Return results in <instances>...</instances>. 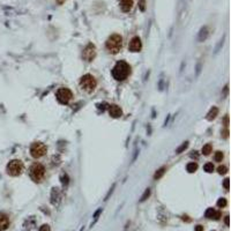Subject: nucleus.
Segmentation results:
<instances>
[{
  "instance_id": "nucleus-1",
  "label": "nucleus",
  "mask_w": 231,
  "mask_h": 231,
  "mask_svg": "<svg viewBox=\"0 0 231 231\" xmlns=\"http://www.w3.org/2000/svg\"><path fill=\"white\" fill-rule=\"evenodd\" d=\"M130 74H131V66L124 60L118 61L112 70V76L117 81L126 80L130 76Z\"/></svg>"
},
{
  "instance_id": "nucleus-2",
  "label": "nucleus",
  "mask_w": 231,
  "mask_h": 231,
  "mask_svg": "<svg viewBox=\"0 0 231 231\" xmlns=\"http://www.w3.org/2000/svg\"><path fill=\"white\" fill-rule=\"evenodd\" d=\"M106 50L110 52L111 55H117L123 47V37L118 34L111 35L105 43Z\"/></svg>"
},
{
  "instance_id": "nucleus-3",
  "label": "nucleus",
  "mask_w": 231,
  "mask_h": 231,
  "mask_svg": "<svg viewBox=\"0 0 231 231\" xmlns=\"http://www.w3.org/2000/svg\"><path fill=\"white\" fill-rule=\"evenodd\" d=\"M80 87L87 93H93L97 87V81L91 74H85L81 78Z\"/></svg>"
},
{
  "instance_id": "nucleus-4",
  "label": "nucleus",
  "mask_w": 231,
  "mask_h": 231,
  "mask_svg": "<svg viewBox=\"0 0 231 231\" xmlns=\"http://www.w3.org/2000/svg\"><path fill=\"white\" fill-rule=\"evenodd\" d=\"M31 179L35 181V183H40L43 180V178L45 176V168L40 163H35L30 166V170H29Z\"/></svg>"
},
{
  "instance_id": "nucleus-5",
  "label": "nucleus",
  "mask_w": 231,
  "mask_h": 231,
  "mask_svg": "<svg viewBox=\"0 0 231 231\" xmlns=\"http://www.w3.org/2000/svg\"><path fill=\"white\" fill-rule=\"evenodd\" d=\"M22 171H23V163L20 160H13L7 164V173L10 176H20Z\"/></svg>"
},
{
  "instance_id": "nucleus-6",
  "label": "nucleus",
  "mask_w": 231,
  "mask_h": 231,
  "mask_svg": "<svg viewBox=\"0 0 231 231\" xmlns=\"http://www.w3.org/2000/svg\"><path fill=\"white\" fill-rule=\"evenodd\" d=\"M46 150H47V148H46V146L44 143L35 142L30 147V155L34 158H40V157H43L46 154Z\"/></svg>"
},
{
  "instance_id": "nucleus-7",
  "label": "nucleus",
  "mask_w": 231,
  "mask_h": 231,
  "mask_svg": "<svg viewBox=\"0 0 231 231\" xmlns=\"http://www.w3.org/2000/svg\"><path fill=\"white\" fill-rule=\"evenodd\" d=\"M57 100L60 102L61 104H67L72 98H73V94L68 88H60L57 91Z\"/></svg>"
},
{
  "instance_id": "nucleus-8",
  "label": "nucleus",
  "mask_w": 231,
  "mask_h": 231,
  "mask_svg": "<svg viewBox=\"0 0 231 231\" xmlns=\"http://www.w3.org/2000/svg\"><path fill=\"white\" fill-rule=\"evenodd\" d=\"M82 57L85 61L90 62L96 58V47L94 44H88L85 47V50L82 52Z\"/></svg>"
},
{
  "instance_id": "nucleus-9",
  "label": "nucleus",
  "mask_w": 231,
  "mask_h": 231,
  "mask_svg": "<svg viewBox=\"0 0 231 231\" xmlns=\"http://www.w3.org/2000/svg\"><path fill=\"white\" fill-rule=\"evenodd\" d=\"M141 47H142V43H141L140 37H138V36L133 37L130 42V45H128L130 51L131 52H139L141 50Z\"/></svg>"
},
{
  "instance_id": "nucleus-10",
  "label": "nucleus",
  "mask_w": 231,
  "mask_h": 231,
  "mask_svg": "<svg viewBox=\"0 0 231 231\" xmlns=\"http://www.w3.org/2000/svg\"><path fill=\"white\" fill-rule=\"evenodd\" d=\"M9 226V217L5 213H0V231H5Z\"/></svg>"
},
{
  "instance_id": "nucleus-11",
  "label": "nucleus",
  "mask_w": 231,
  "mask_h": 231,
  "mask_svg": "<svg viewBox=\"0 0 231 231\" xmlns=\"http://www.w3.org/2000/svg\"><path fill=\"white\" fill-rule=\"evenodd\" d=\"M109 113L112 118H120L123 116V110L118 105L112 104V105H109Z\"/></svg>"
},
{
  "instance_id": "nucleus-12",
  "label": "nucleus",
  "mask_w": 231,
  "mask_h": 231,
  "mask_svg": "<svg viewBox=\"0 0 231 231\" xmlns=\"http://www.w3.org/2000/svg\"><path fill=\"white\" fill-rule=\"evenodd\" d=\"M60 202V193H59V188L53 187L51 191V203L53 206H58Z\"/></svg>"
},
{
  "instance_id": "nucleus-13",
  "label": "nucleus",
  "mask_w": 231,
  "mask_h": 231,
  "mask_svg": "<svg viewBox=\"0 0 231 231\" xmlns=\"http://www.w3.org/2000/svg\"><path fill=\"white\" fill-rule=\"evenodd\" d=\"M133 0H119V5H120V8L123 12H125V13H127V12H130V10L132 9V7H133Z\"/></svg>"
},
{
  "instance_id": "nucleus-14",
  "label": "nucleus",
  "mask_w": 231,
  "mask_h": 231,
  "mask_svg": "<svg viewBox=\"0 0 231 231\" xmlns=\"http://www.w3.org/2000/svg\"><path fill=\"white\" fill-rule=\"evenodd\" d=\"M36 224V221L34 217H29L28 220H25L23 223V231H30L31 229H34V226Z\"/></svg>"
},
{
  "instance_id": "nucleus-15",
  "label": "nucleus",
  "mask_w": 231,
  "mask_h": 231,
  "mask_svg": "<svg viewBox=\"0 0 231 231\" xmlns=\"http://www.w3.org/2000/svg\"><path fill=\"white\" fill-rule=\"evenodd\" d=\"M217 115H218V109L216 106H213L210 109V111L208 112V115H207V119L208 120H213V119H215Z\"/></svg>"
},
{
  "instance_id": "nucleus-16",
  "label": "nucleus",
  "mask_w": 231,
  "mask_h": 231,
  "mask_svg": "<svg viewBox=\"0 0 231 231\" xmlns=\"http://www.w3.org/2000/svg\"><path fill=\"white\" fill-rule=\"evenodd\" d=\"M207 36H208V28L203 27L200 30V34H199V40H201V42L205 40L207 38Z\"/></svg>"
},
{
  "instance_id": "nucleus-17",
  "label": "nucleus",
  "mask_w": 231,
  "mask_h": 231,
  "mask_svg": "<svg viewBox=\"0 0 231 231\" xmlns=\"http://www.w3.org/2000/svg\"><path fill=\"white\" fill-rule=\"evenodd\" d=\"M186 169H187V171H188L190 173H193V172H195V171L198 170V164H196L195 162H191V163L187 164Z\"/></svg>"
},
{
  "instance_id": "nucleus-18",
  "label": "nucleus",
  "mask_w": 231,
  "mask_h": 231,
  "mask_svg": "<svg viewBox=\"0 0 231 231\" xmlns=\"http://www.w3.org/2000/svg\"><path fill=\"white\" fill-rule=\"evenodd\" d=\"M165 170H166V169L164 168V166H162L161 169H158V170L155 172V175H154V179H156V180H157V179H160V178H161V177L165 173Z\"/></svg>"
},
{
  "instance_id": "nucleus-19",
  "label": "nucleus",
  "mask_w": 231,
  "mask_h": 231,
  "mask_svg": "<svg viewBox=\"0 0 231 231\" xmlns=\"http://www.w3.org/2000/svg\"><path fill=\"white\" fill-rule=\"evenodd\" d=\"M211 150H213V147H211L210 143H207V145H205V146L202 147V154L203 155L208 156L211 153Z\"/></svg>"
},
{
  "instance_id": "nucleus-20",
  "label": "nucleus",
  "mask_w": 231,
  "mask_h": 231,
  "mask_svg": "<svg viewBox=\"0 0 231 231\" xmlns=\"http://www.w3.org/2000/svg\"><path fill=\"white\" fill-rule=\"evenodd\" d=\"M216 214V210L214 209V208H208L206 210V213H205V216H206L207 218H211V220H214V216H215Z\"/></svg>"
},
{
  "instance_id": "nucleus-21",
  "label": "nucleus",
  "mask_w": 231,
  "mask_h": 231,
  "mask_svg": "<svg viewBox=\"0 0 231 231\" xmlns=\"http://www.w3.org/2000/svg\"><path fill=\"white\" fill-rule=\"evenodd\" d=\"M226 205H228V201H226V199H224V198L218 199V201L216 202V206L218 207V208H224V207H226Z\"/></svg>"
},
{
  "instance_id": "nucleus-22",
  "label": "nucleus",
  "mask_w": 231,
  "mask_h": 231,
  "mask_svg": "<svg viewBox=\"0 0 231 231\" xmlns=\"http://www.w3.org/2000/svg\"><path fill=\"white\" fill-rule=\"evenodd\" d=\"M203 170L206 171V172H208V173H211V172L214 171V165H213V163H206V164L203 165Z\"/></svg>"
},
{
  "instance_id": "nucleus-23",
  "label": "nucleus",
  "mask_w": 231,
  "mask_h": 231,
  "mask_svg": "<svg viewBox=\"0 0 231 231\" xmlns=\"http://www.w3.org/2000/svg\"><path fill=\"white\" fill-rule=\"evenodd\" d=\"M150 193H151V191H150V188H147L146 191H145V193L142 194V196H141V199H140V201L141 202H143V201H146L149 196H150Z\"/></svg>"
},
{
  "instance_id": "nucleus-24",
  "label": "nucleus",
  "mask_w": 231,
  "mask_h": 231,
  "mask_svg": "<svg viewBox=\"0 0 231 231\" xmlns=\"http://www.w3.org/2000/svg\"><path fill=\"white\" fill-rule=\"evenodd\" d=\"M102 211H103V209L102 208H100V209H97V210L94 213V222L91 223V226L95 224L96 222H97V220H98V217H100V215L102 214Z\"/></svg>"
},
{
  "instance_id": "nucleus-25",
  "label": "nucleus",
  "mask_w": 231,
  "mask_h": 231,
  "mask_svg": "<svg viewBox=\"0 0 231 231\" xmlns=\"http://www.w3.org/2000/svg\"><path fill=\"white\" fill-rule=\"evenodd\" d=\"M187 147H188V142H187V141H185V142H184V143H183V145H181L179 148H177L176 153H177V154H180V153H183V151L185 150Z\"/></svg>"
},
{
  "instance_id": "nucleus-26",
  "label": "nucleus",
  "mask_w": 231,
  "mask_h": 231,
  "mask_svg": "<svg viewBox=\"0 0 231 231\" xmlns=\"http://www.w3.org/2000/svg\"><path fill=\"white\" fill-rule=\"evenodd\" d=\"M214 160L216 162H222V160H223V153L222 151H216L215 155H214Z\"/></svg>"
},
{
  "instance_id": "nucleus-27",
  "label": "nucleus",
  "mask_w": 231,
  "mask_h": 231,
  "mask_svg": "<svg viewBox=\"0 0 231 231\" xmlns=\"http://www.w3.org/2000/svg\"><path fill=\"white\" fill-rule=\"evenodd\" d=\"M217 171H218V173H221V175H225L226 171H228V169H226V166L221 165V166H218Z\"/></svg>"
},
{
  "instance_id": "nucleus-28",
  "label": "nucleus",
  "mask_w": 231,
  "mask_h": 231,
  "mask_svg": "<svg viewBox=\"0 0 231 231\" xmlns=\"http://www.w3.org/2000/svg\"><path fill=\"white\" fill-rule=\"evenodd\" d=\"M139 7H140V9L142 12H145L146 10V0H140L139 1Z\"/></svg>"
},
{
  "instance_id": "nucleus-29",
  "label": "nucleus",
  "mask_w": 231,
  "mask_h": 231,
  "mask_svg": "<svg viewBox=\"0 0 231 231\" xmlns=\"http://www.w3.org/2000/svg\"><path fill=\"white\" fill-rule=\"evenodd\" d=\"M40 231H51V228L49 224H43L40 228Z\"/></svg>"
},
{
  "instance_id": "nucleus-30",
  "label": "nucleus",
  "mask_w": 231,
  "mask_h": 231,
  "mask_svg": "<svg viewBox=\"0 0 231 231\" xmlns=\"http://www.w3.org/2000/svg\"><path fill=\"white\" fill-rule=\"evenodd\" d=\"M221 215H222L221 211L216 210V214H215V216H214V220H216V221H217V220H220V218H221Z\"/></svg>"
},
{
  "instance_id": "nucleus-31",
  "label": "nucleus",
  "mask_w": 231,
  "mask_h": 231,
  "mask_svg": "<svg viewBox=\"0 0 231 231\" xmlns=\"http://www.w3.org/2000/svg\"><path fill=\"white\" fill-rule=\"evenodd\" d=\"M223 185H224V187H225V190H229V178L224 179V183H223Z\"/></svg>"
},
{
  "instance_id": "nucleus-32",
  "label": "nucleus",
  "mask_w": 231,
  "mask_h": 231,
  "mask_svg": "<svg viewBox=\"0 0 231 231\" xmlns=\"http://www.w3.org/2000/svg\"><path fill=\"white\" fill-rule=\"evenodd\" d=\"M194 231H203V226L200 225V224H198V225H195V228H194Z\"/></svg>"
},
{
  "instance_id": "nucleus-33",
  "label": "nucleus",
  "mask_w": 231,
  "mask_h": 231,
  "mask_svg": "<svg viewBox=\"0 0 231 231\" xmlns=\"http://www.w3.org/2000/svg\"><path fill=\"white\" fill-rule=\"evenodd\" d=\"M115 184H113V185H112V187H111V190H110V191H109V193H108V195H106L105 196V200H108V199H109V196H110V194H111V193H112V192H113V188H115Z\"/></svg>"
},
{
  "instance_id": "nucleus-34",
  "label": "nucleus",
  "mask_w": 231,
  "mask_h": 231,
  "mask_svg": "<svg viewBox=\"0 0 231 231\" xmlns=\"http://www.w3.org/2000/svg\"><path fill=\"white\" fill-rule=\"evenodd\" d=\"M224 126H225V127L229 126V117H228V116H225V118H224Z\"/></svg>"
},
{
  "instance_id": "nucleus-35",
  "label": "nucleus",
  "mask_w": 231,
  "mask_h": 231,
  "mask_svg": "<svg viewBox=\"0 0 231 231\" xmlns=\"http://www.w3.org/2000/svg\"><path fill=\"white\" fill-rule=\"evenodd\" d=\"M224 223H225L226 225L229 226V224H230V222H229V215L225 216V218H224Z\"/></svg>"
},
{
  "instance_id": "nucleus-36",
  "label": "nucleus",
  "mask_w": 231,
  "mask_h": 231,
  "mask_svg": "<svg viewBox=\"0 0 231 231\" xmlns=\"http://www.w3.org/2000/svg\"><path fill=\"white\" fill-rule=\"evenodd\" d=\"M223 136H224V138H228V136H229V131H228V130H225V131L223 132Z\"/></svg>"
},
{
  "instance_id": "nucleus-37",
  "label": "nucleus",
  "mask_w": 231,
  "mask_h": 231,
  "mask_svg": "<svg viewBox=\"0 0 231 231\" xmlns=\"http://www.w3.org/2000/svg\"><path fill=\"white\" fill-rule=\"evenodd\" d=\"M193 153H194V154H191L192 158H194V157H195V158H198V154H196V151H193Z\"/></svg>"
},
{
  "instance_id": "nucleus-38",
  "label": "nucleus",
  "mask_w": 231,
  "mask_h": 231,
  "mask_svg": "<svg viewBox=\"0 0 231 231\" xmlns=\"http://www.w3.org/2000/svg\"><path fill=\"white\" fill-rule=\"evenodd\" d=\"M187 217H188V216H183V220H184V221H185V220H186V221H187V222H190V221H191V220H190V218H187Z\"/></svg>"
},
{
  "instance_id": "nucleus-39",
  "label": "nucleus",
  "mask_w": 231,
  "mask_h": 231,
  "mask_svg": "<svg viewBox=\"0 0 231 231\" xmlns=\"http://www.w3.org/2000/svg\"><path fill=\"white\" fill-rule=\"evenodd\" d=\"M57 1H58V4H59V5H61V4H62L65 0H57Z\"/></svg>"
}]
</instances>
